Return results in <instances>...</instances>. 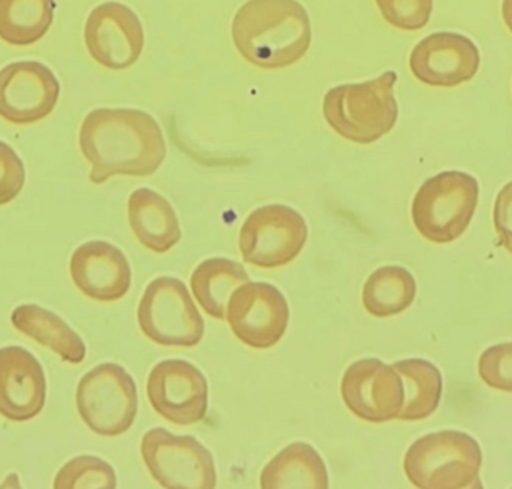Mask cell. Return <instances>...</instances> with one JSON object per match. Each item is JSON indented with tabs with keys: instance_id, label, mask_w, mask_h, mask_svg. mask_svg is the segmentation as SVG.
Here are the masks:
<instances>
[{
	"instance_id": "3957f363",
	"label": "cell",
	"mask_w": 512,
	"mask_h": 489,
	"mask_svg": "<svg viewBox=\"0 0 512 489\" xmlns=\"http://www.w3.org/2000/svg\"><path fill=\"white\" fill-rule=\"evenodd\" d=\"M397 72L386 71L377 79L331 88L322 113L333 132L356 144H372L388 135L399 119L395 99Z\"/></svg>"
},
{
	"instance_id": "7402d4cb",
	"label": "cell",
	"mask_w": 512,
	"mask_h": 489,
	"mask_svg": "<svg viewBox=\"0 0 512 489\" xmlns=\"http://www.w3.org/2000/svg\"><path fill=\"white\" fill-rule=\"evenodd\" d=\"M395 369L402 375L405 385V404L400 421H422L430 418L441 404L444 382L436 366L422 358L395 361Z\"/></svg>"
},
{
	"instance_id": "cb8c5ba5",
	"label": "cell",
	"mask_w": 512,
	"mask_h": 489,
	"mask_svg": "<svg viewBox=\"0 0 512 489\" xmlns=\"http://www.w3.org/2000/svg\"><path fill=\"white\" fill-rule=\"evenodd\" d=\"M55 0H0V40L32 46L54 24Z\"/></svg>"
},
{
	"instance_id": "8992f818",
	"label": "cell",
	"mask_w": 512,
	"mask_h": 489,
	"mask_svg": "<svg viewBox=\"0 0 512 489\" xmlns=\"http://www.w3.org/2000/svg\"><path fill=\"white\" fill-rule=\"evenodd\" d=\"M80 418L96 435H124L138 415L135 379L118 363H102L86 372L75 391Z\"/></svg>"
},
{
	"instance_id": "5bb4252c",
	"label": "cell",
	"mask_w": 512,
	"mask_h": 489,
	"mask_svg": "<svg viewBox=\"0 0 512 489\" xmlns=\"http://www.w3.org/2000/svg\"><path fill=\"white\" fill-rule=\"evenodd\" d=\"M61 86L40 61H16L0 69V118L16 125L43 121L57 107Z\"/></svg>"
},
{
	"instance_id": "f546056e",
	"label": "cell",
	"mask_w": 512,
	"mask_h": 489,
	"mask_svg": "<svg viewBox=\"0 0 512 489\" xmlns=\"http://www.w3.org/2000/svg\"><path fill=\"white\" fill-rule=\"evenodd\" d=\"M502 13L505 24L512 33V0H503Z\"/></svg>"
},
{
	"instance_id": "ffe728a7",
	"label": "cell",
	"mask_w": 512,
	"mask_h": 489,
	"mask_svg": "<svg viewBox=\"0 0 512 489\" xmlns=\"http://www.w3.org/2000/svg\"><path fill=\"white\" fill-rule=\"evenodd\" d=\"M11 324L22 335L29 336L36 343L71 365H80L86 357L85 341L63 318L35 304L19 305L11 313Z\"/></svg>"
},
{
	"instance_id": "ba28073f",
	"label": "cell",
	"mask_w": 512,
	"mask_h": 489,
	"mask_svg": "<svg viewBox=\"0 0 512 489\" xmlns=\"http://www.w3.org/2000/svg\"><path fill=\"white\" fill-rule=\"evenodd\" d=\"M141 455L150 475L163 488H216L217 471L213 455L194 436H177L157 427L143 436Z\"/></svg>"
},
{
	"instance_id": "4316f807",
	"label": "cell",
	"mask_w": 512,
	"mask_h": 489,
	"mask_svg": "<svg viewBox=\"0 0 512 489\" xmlns=\"http://www.w3.org/2000/svg\"><path fill=\"white\" fill-rule=\"evenodd\" d=\"M478 374L492 390L512 393V343L484 350L478 360Z\"/></svg>"
},
{
	"instance_id": "d4e9b609",
	"label": "cell",
	"mask_w": 512,
	"mask_h": 489,
	"mask_svg": "<svg viewBox=\"0 0 512 489\" xmlns=\"http://www.w3.org/2000/svg\"><path fill=\"white\" fill-rule=\"evenodd\" d=\"M118 475L113 466L94 455L72 458L55 475L57 489H114Z\"/></svg>"
},
{
	"instance_id": "ac0fdd59",
	"label": "cell",
	"mask_w": 512,
	"mask_h": 489,
	"mask_svg": "<svg viewBox=\"0 0 512 489\" xmlns=\"http://www.w3.org/2000/svg\"><path fill=\"white\" fill-rule=\"evenodd\" d=\"M128 224L136 240L155 254H166L182 241V227L166 197L138 188L128 197Z\"/></svg>"
},
{
	"instance_id": "7c38bea8",
	"label": "cell",
	"mask_w": 512,
	"mask_h": 489,
	"mask_svg": "<svg viewBox=\"0 0 512 489\" xmlns=\"http://www.w3.org/2000/svg\"><path fill=\"white\" fill-rule=\"evenodd\" d=\"M144 27L132 8L121 2L97 5L85 22V46L100 66L111 71L132 68L143 54Z\"/></svg>"
},
{
	"instance_id": "484cf974",
	"label": "cell",
	"mask_w": 512,
	"mask_h": 489,
	"mask_svg": "<svg viewBox=\"0 0 512 489\" xmlns=\"http://www.w3.org/2000/svg\"><path fill=\"white\" fill-rule=\"evenodd\" d=\"M384 21L395 29H424L433 13V0H375Z\"/></svg>"
},
{
	"instance_id": "6da1fadb",
	"label": "cell",
	"mask_w": 512,
	"mask_h": 489,
	"mask_svg": "<svg viewBox=\"0 0 512 489\" xmlns=\"http://www.w3.org/2000/svg\"><path fill=\"white\" fill-rule=\"evenodd\" d=\"M80 150L89 180L102 185L114 175L149 177L163 165L168 146L157 119L136 108H97L83 119Z\"/></svg>"
},
{
	"instance_id": "4fadbf2b",
	"label": "cell",
	"mask_w": 512,
	"mask_h": 489,
	"mask_svg": "<svg viewBox=\"0 0 512 489\" xmlns=\"http://www.w3.org/2000/svg\"><path fill=\"white\" fill-rule=\"evenodd\" d=\"M147 397L155 413L166 421L194 425L207 416V377L189 361H160L147 379Z\"/></svg>"
},
{
	"instance_id": "8fae6325",
	"label": "cell",
	"mask_w": 512,
	"mask_h": 489,
	"mask_svg": "<svg viewBox=\"0 0 512 489\" xmlns=\"http://www.w3.org/2000/svg\"><path fill=\"white\" fill-rule=\"evenodd\" d=\"M341 396L356 418L383 424L399 419L405 404V385L394 366L378 358H363L342 375Z\"/></svg>"
},
{
	"instance_id": "44dd1931",
	"label": "cell",
	"mask_w": 512,
	"mask_h": 489,
	"mask_svg": "<svg viewBox=\"0 0 512 489\" xmlns=\"http://www.w3.org/2000/svg\"><path fill=\"white\" fill-rule=\"evenodd\" d=\"M247 282H250L249 272L238 261L208 258L191 274V294L210 318L222 321L233 291Z\"/></svg>"
},
{
	"instance_id": "9a60e30c",
	"label": "cell",
	"mask_w": 512,
	"mask_h": 489,
	"mask_svg": "<svg viewBox=\"0 0 512 489\" xmlns=\"http://www.w3.org/2000/svg\"><path fill=\"white\" fill-rule=\"evenodd\" d=\"M409 68L425 85L452 88L475 77L480 68V52L467 36L433 33L414 47Z\"/></svg>"
},
{
	"instance_id": "7a4b0ae2",
	"label": "cell",
	"mask_w": 512,
	"mask_h": 489,
	"mask_svg": "<svg viewBox=\"0 0 512 489\" xmlns=\"http://www.w3.org/2000/svg\"><path fill=\"white\" fill-rule=\"evenodd\" d=\"M232 38L250 65L285 69L310 50L313 27L299 0H247L233 18Z\"/></svg>"
},
{
	"instance_id": "2e32d148",
	"label": "cell",
	"mask_w": 512,
	"mask_h": 489,
	"mask_svg": "<svg viewBox=\"0 0 512 489\" xmlns=\"http://www.w3.org/2000/svg\"><path fill=\"white\" fill-rule=\"evenodd\" d=\"M43 366L21 346L0 349V416L13 422L32 421L46 405Z\"/></svg>"
},
{
	"instance_id": "f1b7e54d",
	"label": "cell",
	"mask_w": 512,
	"mask_h": 489,
	"mask_svg": "<svg viewBox=\"0 0 512 489\" xmlns=\"http://www.w3.org/2000/svg\"><path fill=\"white\" fill-rule=\"evenodd\" d=\"M494 225L498 243L512 254V182L503 186L495 199Z\"/></svg>"
},
{
	"instance_id": "5b68a950",
	"label": "cell",
	"mask_w": 512,
	"mask_h": 489,
	"mask_svg": "<svg viewBox=\"0 0 512 489\" xmlns=\"http://www.w3.org/2000/svg\"><path fill=\"white\" fill-rule=\"evenodd\" d=\"M480 186L473 175L445 171L420 186L411 216L417 232L430 243L448 244L463 236L477 211Z\"/></svg>"
},
{
	"instance_id": "9c48e42d",
	"label": "cell",
	"mask_w": 512,
	"mask_h": 489,
	"mask_svg": "<svg viewBox=\"0 0 512 489\" xmlns=\"http://www.w3.org/2000/svg\"><path fill=\"white\" fill-rule=\"evenodd\" d=\"M308 241V225L299 211L288 205L256 208L239 230V250L249 265L277 269L299 257Z\"/></svg>"
},
{
	"instance_id": "52a82bcc",
	"label": "cell",
	"mask_w": 512,
	"mask_h": 489,
	"mask_svg": "<svg viewBox=\"0 0 512 489\" xmlns=\"http://www.w3.org/2000/svg\"><path fill=\"white\" fill-rule=\"evenodd\" d=\"M139 329L153 343L194 347L205 336V321L185 283L158 277L147 285L138 305Z\"/></svg>"
},
{
	"instance_id": "d6986e66",
	"label": "cell",
	"mask_w": 512,
	"mask_h": 489,
	"mask_svg": "<svg viewBox=\"0 0 512 489\" xmlns=\"http://www.w3.org/2000/svg\"><path fill=\"white\" fill-rule=\"evenodd\" d=\"M263 489H327L330 475L319 452L308 443H292L272 458L260 475Z\"/></svg>"
},
{
	"instance_id": "277c9868",
	"label": "cell",
	"mask_w": 512,
	"mask_h": 489,
	"mask_svg": "<svg viewBox=\"0 0 512 489\" xmlns=\"http://www.w3.org/2000/svg\"><path fill=\"white\" fill-rule=\"evenodd\" d=\"M483 452L467 433L442 430L414 441L406 452L403 469L420 489H480Z\"/></svg>"
},
{
	"instance_id": "603a6c76",
	"label": "cell",
	"mask_w": 512,
	"mask_h": 489,
	"mask_svg": "<svg viewBox=\"0 0 512 489\" xmlns=\"http://www.w3.org/2000/svg\"><path fill=\"white\" fill-rule=\"evenodd\" d=\"M414 275L402 266H383L364 283L363 305L374 318H391L408 310L416 300Z\"/></svg>"
},
{
	"instance_id": "83f0119b",
	"label": "cell",
	"mask_w": 512,
	"mask_h": 489,
	"mask_svg": "<svg viewBox=\"0 0 512 489\" xmlns=\"http://www.w3.org/2000/svg\"><path fill=\"white\" fill-rule=\"evenodd\" d=\"M25 185V166L16 150L0 141V207L10 204Z\"/></svg>"
},
{
	"instance_id": "30bf717a",
	"label": "cell",
	"mask_w": 512,
	"mask_h": 489,
	"mask_svg": "<svg viewBox=\"0 0 512 489\" xmlns=\"http://www.w3.org/2000/svg\"><path fill=\"white\" fill-rule=\"evenodd\" d=\"M289 305L277 286L242 283L228 299L225 319L233 335L252 349L277 346L289 325Z\"/></svg>"
},
{
	"instance_id": "e0dca14e",
	"label": "cell",
	"mask_w": 512,
	"mask_h": 489,
	"mask_svg": "<svg viewBox=\"0 0 512 489\" xmlns=\"http://www.w3.org/2000/svg\"><path fill=\"white\" fill-rule=\"evenodd\" d=\"M69 271L80 293L97 302H116L132 288V268L127 257L107 241H88L77 247Z\"/></svg>"
}]
</instances>
